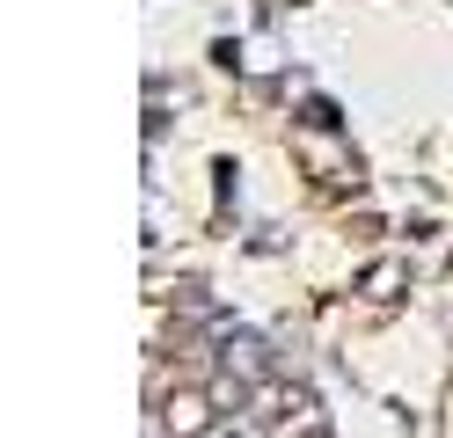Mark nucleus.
Wrapping results in <instances>:
<instances>
[{
  "instance_id": "nucleus-1",
  "label": "nucleus",
  "mask_w": 453,
  "mask_h": 438,
  "mask_svg": "<svg viewBox=\"0 0 453 438\" xmlns=\"http://www.w3.org/2000/svg\"><path fill=\"white\" fill-rule=\"evenodd\" d=\"M249 424L264 438H300L315 424V395L307 388H286V380H264V388H249Z\"/></svg>"
},
{
  "instance_id": "nucleus-2",
  "label": "nucleus",
  "mask_w": 453,
  "mask_h": 438,
  "mask_svg": "<svg viewBox=\"0 0 453 438\" xmlns=\"http://www.w3.org/2000/svg\"><path fill=\"white\" fill-rule=\"evenodd\" d=\"M212 358H219L226 380H242V388H264V380H271V343H264V336H249V329H219Z\"/></svg>"
},
{
  "instance_id": "nucleus-3",
  "label": "nucleus",
  "mask_w": 453,
  "mask_h": 438,
  "mask_svg": "<svg viewBox=\"0 0 453 438\" xmlns=\"http://www.w3.org/2000/svg\"><path fill=\"white\" fill-rule=\"evenodd\" d=\"M205 438H264V431H257V424H242V431H234V424H226V431H219V424H212Z\"/></svg>"
}]
</instances>
